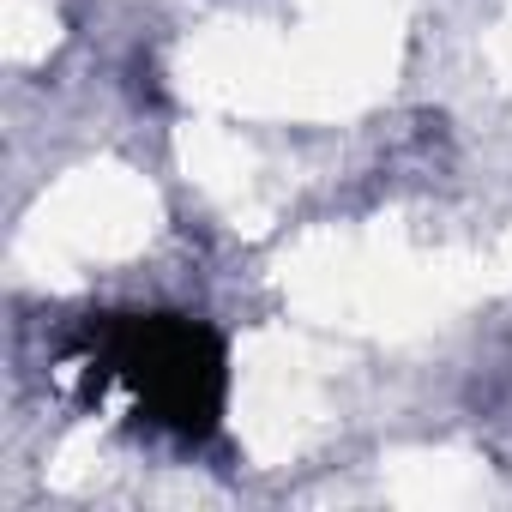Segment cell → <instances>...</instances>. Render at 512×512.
<instances>
[{
	"instance_id": "1",
	"label": "cell",
	"mask_w": 512,
	"mask_h": 512,
	"mask_svg": "<svg viewBox=\"0 0 512 512\" xmlns=\"http://www.w3.org/2000/svg\"><path fill=\"white\" fill-rule=\"evenodd\" d=\"M151 229V193L145 181L121 175V169H91L73 175L67 187L49 193L43 223H37V247L43 260L67 266V260H121L133 253Z\"/></svg>"
},
{
	"instance_id": "2",
	"label": "cell",
	"mask_w": 512,
	"mask_h": 512,
	"mask_svg": "<svg viewBox=\"0 0 512 512\" xmlns=\"http://www.w3.org/2000/svg\"><path fill=\"white\" fill-rule=\"evenodd\" d=\"M241 434L260 458H284L296 452L320 416H326V392H320V368L308 362V350L296 338H260L241 368Z\"/></svg>"
},
{
	"instance_id": "3",
	"label": "cell",
	"mask_w": 512,
	"mask_h": 512,
	"mask_svg": "<svg viewBox=\"0 0 512 512\" xmlns=\"http://www.w3.org/2000/svg\"><path fill=\"white\" fill-rule=\"evenodd\" d=\"M482 488H488V476L464 452H410L386 476V494L404 506H470V500H482Z\"/></svg>"
}]
</instances>
